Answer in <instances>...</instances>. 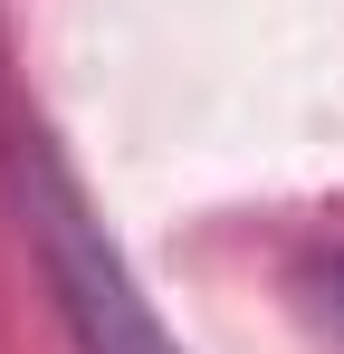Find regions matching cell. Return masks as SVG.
<instances>
[{"instance_id": "obj_3", "label": "cell", "mask_w": 344, "mask_h": 354, "mask_svg": "<svg viewBox=\"0 0 344 354\" xmlns=\"http://www.w3.org/2000/svg\"><path fill=\"white\" fill-rule=\"evenodd\" d=\"M0 67H10V39H0Z\"/></svg>"}, {"instance_id": "obj_2", "label": "cell", "mask_w": 344, "mask_h": 354, "mask_svg": "<svg viewBox=\"0 0 344 354\" xmlns=\"http://www.w3.org/2000/svg\"><path fill=\"white\" fill-rule=\"evenodd\" d=\"M325 288H335V316H344V259H335V278H325Z\"/></svg>"}, {"instance_id": "obj_1", "label": "cell", "mask_w": 344, "mask_h": 354, "mask_svg": "<svg viewBox=\"0 0 344 354\" xmlns=\"http://www.w3.org/2000/svg\"><path fill=\"white\" fill-rule=\"evenodd\" d=\"M0 153H10L19 230H29L39 268H48V297H57V316H67V335H77V354H182V345H172V326L153 316V297L134 288L124 249L106 239L86 182L48 153V134L10 115V124H0Z\"/></svg>"}]
</instances>
